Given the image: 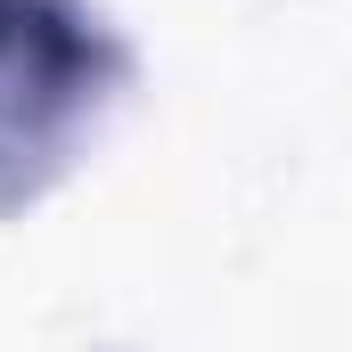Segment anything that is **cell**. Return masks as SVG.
<instances>
[{
  "label": "cell",
  "mask_w": 352,
  "mask_h": 352,
  "mask_svg": "<svg viewBox=\"0 0 352 352\" xmlns=\"http://www.w3.org/2000/svg\"><path fill=\"white\" fill-rule=\"evenodd\" d=\"M98 41L66 0H0V180L58 148L82 115Z\"/></svg>",
  "instance_id": "1"
}]
</instances>
